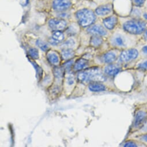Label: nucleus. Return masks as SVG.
<instances>
[{"instance_id":"nucleus-1","label":"nucleus","mask_w":147,"mask_h":147,"mask_svg":"<svg viewBox=\"0 0 147 147\" xmlns=\"http://www.w3.org/2000/svg\"><path fill=\"white\" fill-rule=\"evenodd\" d=\"M122 27L127 33L134 35H140L146 30L147 24L145 21L135 18L126 21Z\"/></svg>"},{"instance_id":"nucleus-2","label":"nucleus","mask_w":147,"mask_h":147,"mask_svg":"<svg viewBox=\"0 0 147 147\" xmlns=\"http://www.w3.org/2000/svg\"><path fill=\"white\" fill-rule=\"evenodd\" d=\"M106 76L99 69L95 68L80 72L78 75V79L82 82H104L107 79Z\"/></svg>"},{"instance_id":"nucleus-3","label":"nucleus","mask_w":147,"mask_h":147,"mask_svg":"<svg viewBox=\"0 0 147 147\" xmlns=\"http://www.w3.org/2000/svg\"><path fill=\"white\" fill-rule=\"evenodd\" d=\"M140 58V48L137 47H131L123 50L121 51L118 58V63L121 65L133 63L135 65Z\"/></svg>"},{"instance_id":"nucleus-4","label":"nucleus","mask_w":147,"mask_h":147,"mask_svg":"<svg viewBox=\"0 0 147 147\" xmlns=\"http://www.w3.org/2000/svg\"><path fill=\"white\" fill-rule=\"evenodd\" d=\"M147 120V109L141 104L135 111L131 131L133 133L138 131Z\"/></svg>"},{"instance_id":"nucleus-5","label":"nucleus","mask_w":147,"mask_h":147,"mask_svg":"<svg viewBox=\"0 0 147 147\" xmlns=\"http://www.w3.org/2000/svg\"><path fill=\"white\" fill-rule=\"evenodd\" d=\"M111 44L114 47L125 50L134 47L136 45V42L127 38L123 34L117 33L111 38Z\"/></svg>"},{"instance_id":"nucleus-6","label":"nucleus","mask_w":147,"mask_h":147,"mask_svg":"<svg viewBox=\"0 0 147 147\" xmlns=\"http://www.w3.org/2000/svg\"><path fill=\"white\" fill-rule=\"evenodd\" d=\"M76 17L79 24L83 27H88L91 25L96 20L95 13L90 9H83L76 13Z\"/></svg>"},{"instance_id":"nucleus-7","label":"nucleus","mask_w":147,"mask_h":147,"mask_svg":"<svg viewBox=\"0 0 147 147\" xmlns=\"http://www.w3.org/2000/svg\"><path fill=\"white\" fill-rule=\"evenodd\" d=\"M121 70V65L119 63H110L106 66L104 69V73L109 77L116 76Z\"/></svg>"},{"instance_id":"nucleus-8","label":"nucleus","mask_w":147,"mask_h":147,"mask_svg":"<svg viewBox=\"0 0 147 147\" xmlns=\"http://www.w3.org/2000/svg\"><path fill=\"white\" fill-rule=\"evenodd\" d=\"M71 5L70 0H54L53 7L57 11H63L69 9Z\"/></svg>"},{"instance_id":"nucleus-9","label":"nucleus","mask_w":147,"mask_h":147,"mask_svg":"<svg viewBox=\"0 0 147 147\" xmlns=\"http://www.w3.org/2000/svg\"><path fill=\"white\" fill-rule=\"evenodd\" d=\"M49 26L54 31H61L66 26V22L64 20L53 19L49 22Z\"/></svg>"},{"instance_id":"nucleus-10","label":"nucleus","mask_w":147,"mask_h":147,"mask_svg":"<svg viewBox=\"0 0 147 147\" xmlns=\"http://www.w3.org/2000/svg\"><path fill=\"white\" fill-rule=\"evenodd\" d=\"M120 53L118 54L116 51L111 50L107 51L102 57V61L103 62L110 64L114 63L118 58Z\"/></svg>"},{"instance_id":"nucleus-11","label":"nucleus","mask_w":147,"mask_h":147,"mask_svg":"<svg viewBox=\"0 0 147 147\" xmlns=\"http://www.w3.org/2000/svg\"><path fill=\"white\" fill-rule=\"evenodd\" d=\"M87 31L88 33L92 34L94 35L98 36H105L107 35V31L102 26L99 24H96L90 27Z\"/></svg>"},{"instance_id":"nucleus-12","label":"nucleus","mask_w":147,"mask_h":147,"mask_svg":"<svg viewBox=\"0 0 147 147\" xmlns=\"http://www.w3.org/2000/svg\"><path fill=\"white\" fill-rule=\"evenodd\" d=\"M134 69L144 75L147 73V58H140L134 65Z\"/></svg>"},{"instance_id":"nucleus-13","label":"nucleus","mask_w":147,"mask_h":147,"mask_svg":"<svg viewBox=\"0 0 147 147\" xmlns=\"http://www.w3.org/2000/svg\"><path fill=\"white\" fill-rule=\"evenodd\" d=\"M103 23L105 27L107 29H108L109 30H112L115 28V27L117 24L118 19L115 16H111L106 18L103 20Z\"/></svg>"},{"instance_id":"nucleus-14","label":"nucleus","mask_w":147,"mask_h":147,"mask_svg":"<svg viewBox=\"0 0 147 147\" xmlns=\"http://www.w3.org/2000/svg\"><path fill=\"white\" fill-rule=\"evenodd\" d=\"M111 12V7L110 5L100 6L96 9L95 12L99 16H106Z\"/></svg>"},{"instance_id":"nucleus-15","label":"nucleus","mask_w":147,"mask_h":147,"mask_svg":"<svg viewBox=\"0 0 147 147\" xmlns=\"http://www.w3.org/2000/svg\"><path fill=\"white\" fill-rule=\"evenodd\" d=\"M123 146L125 147H142V146L145 147L146 146L141 141L134 138V140H129L125 142L123 144Z\"/></svg>"},{"instance_id":"nucleus-16","label":"nucleus","mask_w":147,"mask_h":147,"mask_svg":"<svg viewBox=\"0 0 147 147\" xmlns=\"http://www.w3.org/2000/svg\"><path fill=\"white\" fill-rule=\"evenodd\" d=\"M89 90L92 92H101L106 90V87L100 83H92L90 84Z\"/></svg>"},{"instance_id":"nucleus-17","label":"nucleus","mask_w":147,"mask_h":147,"mask_svg":"<svg viewBox=\"0 0 147 147\" xmlns=\"http://www.w3.org/2000/svg\"><path fill=\"white\" fill-rule=\"evenodd\" d=\"M88 65V61L84 59H80L78 61L74 66V70L78 71L83 69Z\"/></svg>"},{"instance_id":"nucleus-18","label":"nucleus","mask_w":147,"mask_h":147,"mask_svg":"<svg viewBox=\"0 0 147 147\" xmlns=\"http://www.w3.org/2000/svg\"><path fill=\"white\" fill-rule=\"evenodd\" d=\"M75 53L70 49H65L61 52V55L64 59H68L74 55Z\"/></svg>"},{"instance_id":"nucleus-19","label":"nucleus","mask_w":147,"mask_h":147,"mask_svg":"<svg viewBox=\"0 0 147 147\" xmlns=\"http://www.w3.org/2000/svg\"><path fill=\"white\" fill-rule=\"evenodd\" d=\"M103 42L102 39L98 35H94L91 39V44L94 47H99Z\"/></svg>"},{"instance_id":"nucleus-20","label":"nucleus","mask_w":147,"mask_h":147,"mask_svg":"<svg viewBox=\"0 0 147 147\" xmlns=\"http://www.w3.org/2000/svg\"><path fill=\"white\" fill-rule=\"evenodd\" d=\"M52 38L57 42H62L64 39V35L59 31H56L53 33L52 35Z\"/></svg>"},{"instance_id":"nucleus-21","label":"nucleus","mask_w":147,"mask_h":147,"mask_svg":"<svg viewBox=\"0 0 147 147\" xmlns=\"http://www.w3.org/2000/svg\"><path fill=\"white\" fill-rule=\"evenodd\" d=\"M48 59L53 64H57L59 62L58 57L55 53H51L48 55Z\"/></svg>"},{"instance_id":"nucleus-22","label":"nucleus","mask_w":147,"mask_h":147,"mask_svg":"<svg viewBox=\"0 0 147 147\" xmlns=\"http://www.w3.org/2000/svg\"><path fill=\"white\" fill-rule=\"evenodd\" d=\"M140 48V54L141 58H147V43L142 45Z\"/></svg>"},{"instance_id":"nucleus-23","label":"nucleus","mask_w":147,"mask_h":147,"mask_svg":"<svg viewBox=\"0 0 147 147\" xmlns=\"http://www.w3.org/2000/svg\"><path fill=\"white\" fill-rule=\"evenodd\" d=\"M147 133V120L145 122V124L143 125V126L137 131H136V133H133V137H136L137 136H140V135H142L144 134H146Z\"/></svg>"},{"instance_id":"nucleus-24","label":"nucleus","mask_w":147,"mask_h":147,"mask_svg":"<svg viewBox=\"0 0 147 147\" xmlns=\"http://www.w3.org/2000/svg\"><path fill=\"white\" fill-rule=\"evenodd\" d=\"M36 45L43 51H45L49 49V46L47 43L42 40H38L36 41Z\"/></svg>"},{"instance_id":"nucleus-25","label":"nucleus","mask_w":147,"mask_h":147,"mask_svg":"<svg viewBox=\"0 0 147 147\" xmlns=\"http://www.w3.org/2000/svg\"><path fill=\"white\" fill-rule=\"evenodd\" d=\"M141 91L142 92H147V73L145 74L144 77L142 78L141 83Z\"/></svg>"},{"instance_id":"nucleus-26","label":"nucleus","mask_w":147,"mask_h":147,"mask_svg":"<svg viewBox=\"0 0 147 147\" xmlns=\"http://www.w3.org/2000/svg\"><path fill=\"white\" fill-rule=\"evenodd\" d=\"M134 138L135 139L141 141V142L147 146V133L134 137Z\"/></svg>"},{"instance_id":"nucleus-27","label":"nucleus","mask_w":147,"mask_h":147,"mask_svg":"<svg viewBox=\"0 0 147 147\" xmlns=\"http://www.w3.org/2000/svg\"><path fill=\"white\" fill-rule=\"evenodd\" d=\"M75 45V42L73 39H69L67 40H66L63 44V46L65 49H70L72 47H73Z\"/></svg>"},{"instance_id":"nucleus-28","label":"nucleus","mask_w":147,"mask_h":147,"mask_svg":"<svg viewBox=\"0 0 147 147\" xmlns=\"http://www.w3.org/2000/svg\"><path fill=\"white\" fill-rule=\"evenodd\" d=\"M54 73L56 78L60 79L63 76V69L61 67H56L54 69Z\"/></svg>"},{"instance_id":"nucleus-29","label":"nucleus","mask_w":147,"mask_h":147,"mask_svg":"<svg viewBox=\"0 0 147 147\" xmlns=\"http://www.w3.org/2000/svg\"><path fill=\"white\" fill-rule=\"evenodd\" d=\"M29 54L34 59H38L39 58V52L36 48L30 49L29 50Z\"/></svg>"},{"instance_id":"nucleus-30","label":"nucleus","mask_w":147,"mask_h":147,"mask_svg":"<svg viewBox=\"0 0 147 147\" xmlns=\"http://www.w3.org/2000/svg\"><path fill=\"white\" fill-rule=\"evenodd\" d=\"M77 28H78L76 27H75V26H70L67 30V34H70V35H74V34H76L77 31H78Z\"/></svg>"},{"instance_id":"nucleus-31","label":"nucleus","mask_w":147,"mask_h":147,"mask_svg":"<svg viewBox=\"0 0 147 147\" xmlns=\"http://www.w3.org/2000/svg\"><path fill=\"white\" fill-rule=\"evenodd\" d=\"M67 82L69 85H73L75 82V79L73 76L69 75L67 78Z\"/></svg>"},{"instance_id":"nucleus-32","label":"nucleus","mask_w":147,"mask_h":147,"mask_svg":"<svg viewBox=\"0 0 147 147\" xmlns=\"http://www.w3.org/2000/svg\"><path fill=\"white\" fill-rule=\"evenodd\" d=\"M133 1L136 6H141L145 2V0H133Z\"/></svg>"},{"instance_id":"nucleus-33","label":"nucleus","mask_w":147,"mask_h":147,"mask_svg":"<svg viewBox=\"0 0 147 147\" xmlns=\"http://www.w3.org/2000/svg\"><path fill=\"white\" fill-rule=\"evenodd\" d=\"M142 36H143V39L144 40L145 42L147 43V28L144 31V32L142 34Z\"/></svg>"},{"instance_id":"nucleus-34","label":"nucleus","mask_w":147,"mask_h":147,"mask_svg":"<svg viewBox=\"0 0 147 147\" xmlns=\"http://www.w3.org/2000/svg\"><path fill=\"white\" fill-rule=\"evenodd\" d=\"M71 64H72V62L71 61H70L69 62H67L65 65V68L66 69H69V68L71 67Z\"/></svg>"},{"instance_id":"nucleus-35","label":"nucleus","mask_w":147,"mask_h":147,"mask_svg":"<svg viewBox=\"0 0 147 147\" xmlns=\"http://www.w3.org/2000/svg\"><path fill=\"white\" fill-rule=\"evenodd\" d=\"M143 18H144V19L145 20L147 21V13H144V14L143 15Z\"/></svg>"},{"instance_id":"nucleus-36","label":"nucleus","mask_w":147,"mask_h":147,"mask_svg":"<svg viewBox=\"0 0 147 147\" xmlns=\"http://www.w3.org/2000/svg\"><path fill=\"white\" fill-rule=\"evenodd\" d=\"M143 105H144V106L147 109V101L146 102H145V103H142Z\"/></svg>"}]
</instances>
